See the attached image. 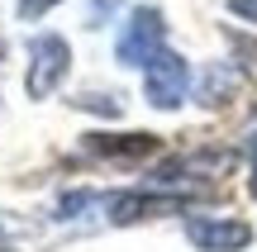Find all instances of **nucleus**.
<instances>
[{
	"mask_svg": "<svg viewBox=\"0 0 257 252\" xmlns=\"http://www.w3.org/2000/svg\"><path fill=\"white\" fill-rule=\"evenodd\" d=\"M191 205V195H172V190H119V195H105L110 209V224H138V219H157V214H176V209Z\"/></svg>",
	"mask_w": 257,
	"mask_h": 252,
	"instance_id": "20e7f679",
	"label": "nucleus"
},
{
	"mask_svg": "<svg viewBox=\"0 0 257 252\" xmlns=\"http://www.w3.org/2000/svg\"><path fill=\"white\" fill-rule=\"evenodd\" d=\"M186 91H191V67H186V57L172 53V48H162V53L143 67L148 105H153V110H176V105L186 100Z\"/></svg>",
	"mask_w": 257,
	"mask_h": 252,
	"instance_id": "7ed1b4c3",
	"label": "nucleus"
},
{
	"mask_svg": "<svg viewBox=\"0 0 257 252\" xmlns=\"http://www.w3.org/2000/svg\"><path fill=\"white\" fill-rule=\"evenodd\" d=\"M248 190H252V200H257V133L248 138Z\"/></svg>",
	"mask_w": 257,
	"mask_h": 252,
	"instance_id": "9b49d317",
	"label": "nucleus"
},
{
	"mask_svg": "<svg viewBox=\"0 0 257 252\" xmlns=\"http://www.w3.org/2000/svg\"><path fill=\"white\" fill-rule=\"evenodd\" d=\"M229 15L248 19V24H257V0H229Z\"/></svg>",
	"mask_w": 257,
	"mask_h": 252,
	"instance_id": "9d476101",
	"label": "nucleus"
},
{
	"mask_svg": "<svg viewBox=\"0 0 257 252\" xmlns=\"http://www.w3.org/2000/svg\"><path fill=\"white\" fill-rule=\"evenodd\" d=\"M29 57H34V62H29L24 91L34 95V100H48V95L67 81V72H72V48L57 34H38L34 43H29Z\"/></svg>",
	"mask_w": 257,
	"mask_h": 252,
	"instance_id": "f03ea898",
	"label": "nucleus"
},
{
	"mask_svg": "<svg viewBox=\"0 0 257 252\" xmlns=\"http://www.w3.org/2000/svg\"><path fill=\"white\" fill-rule=\"evenodd\" d=\"M0 238H5V219H0Z\"/></svg>",
	"mask_w": 257,
	"mask_h": 252,
	"instance_id": "ddd939ff",
	"label": "nucleus"
},
{
	"mask_svg": "<svg viewBox=\"0 0 257 252\" xmlns=\"http://www.w3.org/2000/svg\"><path fill=\"white\" fill-rule=\"evenodd\" d=\"M233 167V152H186V157H167L153 171V186H186V181L224 176Z\"/></svg>",
	"mask_w": 257,
	"mask_h": 252,
	"instance_id": "423d86ee",
	"label": "nucleus"
},
{
	"mask_svg": "<svg viewBox=\"0 0 257 252\" xmlns=\"http://www.w3.org/2000/svg\"><path fill=\"white\" fill-rule=\"evenodd\" d=\"M0 57H5V38H0Z\"/></svg>",
	"mask_w": 257,
	"mask_h": 252,
	"instance_id": "f8f14e48",
	"label": "nucleus"
},
{
	"mask_svg": "<svg viewBox=\"0 0 257 252\" xmlns=\"http://www.w3.org/2000/svg\"><path fill=\"white\" fill-rule=\"evenodd\" d=\"M186 243L200 252H243L252 243V224H243V219H186Z\"/></svg>",
	"mask_w": 257,
	"mask_h": 252,
	"instance_id": "39448f33",
	"label": "nucleus"
},
{
	"mask_svg": "<svg viewBox=\"0 0 257 252\" xmlns=\"http://www.w3.org/2000/svg\"><path fill=\"white\" fill-rule=\"evenodd\" d=\"M162 48H167L162 10H153V5L128 10V19H124V29H119V43H114V57H119L124 67H148Z\"/></svg>",
	"mask_w": 257,
	"mask_h": 252,
	"instance_id": "f257e3e1",
	"label": "nucleus"
},
{
	"mask_svg": "<svg viewBox=\"0 0 257 252\" xmlns=\"http://www.w3.org/2000/svg\"><path fill=\"white\" fill-rule=\"evenodd\" d=\"M53 5H62V0H19V15H24V19H38V15H48Z\"/></svg>",
	"mask_w": 257,
	"mask_h": 252,
	"instance_id": "1a4fd4ad",
	"label": "nucleus"
},
{
	"mask_svg": "<svg viewBox=\"0 0 257 252\" xmlns=\"http://www.w3.org/2000/svg\"><path fill=\"white\" fill-rule=\"evenodd\" d=\"M157 148H162V143H157L153 133H91V138H86V152H95V157H105V162H143V157H153Z\"/></svg>",
	"mask_w": 257,
	"mask_h": 252,
	"instance_id": "0eeeda50",
	"label": "nucleus"
},
{
	"mask_svg": "<svg viewBox=\"0 0 257 252\" xmlns=\"http://www.w3.org/2000/svg\"><path fill=\"white\" fill-rule=\"evenodd\" d=\"M0 252H10V247H0Z\"/></svg>",
	"mask_w": 257,
	"mask_h": 252,
	"instance_id": "4468645a",
	"label": "nucleus"
},
{
	"mask_svg": "<svg viewBox=\"0 0 257 252\" xmlns=\"http://www.w3.org/2000/svg\"><path fill=\"white\" fill-rule=\"evenodd\" d=\"M81 110H100V114H119V100H110V95H81Z\"/></svg>",
	"mask_w": 257,
	"mask_h": 252,
	"instance_id": "6e6552de",
	"label": "nucleus"
}]
</instances>
